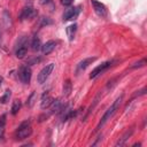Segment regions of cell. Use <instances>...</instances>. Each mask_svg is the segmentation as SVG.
<instances>
[{"label":"cell","mask_w":147,"mask_h":147,"mask_svg":"<svg viewBox=\"0 0 147 147\" xmlns=\"http://www.w3.org/2000/svg\"><path fill=\"white\" fill-rule=\"evenodd\" d=\"M34 98H36V93L33 92V93H31V95L29 96V99H28V101H26V106H29V107H31L32 105H33V100H34Z\"/></svg>","instance_id":"cell-22"},{"label":"cell","mask_w":147,"mask_h":147,"mask_svg":"<svg viewBox=\"0 0 147 147\" xmlns=\"http://www.w3.org/2000/svg\"><path fill=\"white\" fill-rule=\"evenodd\" d=\"M133 133V129H130V130H127L121 138H119V140L116 142V146H123L124 144H125V141L131 137V134Z\"/></svg>","instance_id":"cell-13"},{"label":"cell","mask_w":147,"mask_h":147,"mask_svg":"<svg viewBox=\"0 0 147 147\" xmlns=\"http://www.w3.org/2000/svg\"><path fill=\"white\" fill-rule=\"evenodd\" d=\"M53 101H54V99L49 95V93H48V92H46V93H44V94H42V96H41L40 107H41L42 109H45V108H49V106L53 103Z\"/></svg>","instance_id":"cell-12"},{"label":"cell","mask_w":147,"mask_h":147,"mask_svg":"<svg viewBox=\"0 0 147 147\" xmlns=\"http://www.w3.org/2000/svg\"><path fill=\"white\" fill-rule=\"evenodd\" d=\"M145 64H146V60H145V59H142L141 61L133 63V65H131V68H139V67H144Z\"/></svg>","instance_id":"cell-23"},{"label":"cell","mask_w":147,"mask_h":147,"mask_svg":"<svg viewBox=\"0 0 147 147\" xmlns=\"http://www.w3.org/2000/svg\"><path fill=\"white\" fill-rule=\"evenodd\" d=\"M36 15H37V13H36V10H34L33 7H31V6H25V7L21 10V13H20V15H18V20H20V21L30 20V18H33Z\"/></svg>","instance_id":"cell-8"},{"label":"cell","mask_w":147,"mask_h":147,"mask_svg":"<svg viewBox=\"0 0 147 147\" xmlns=\"http://www.w3.org/2000/svg\"><path fill=\"white\" fill-rule=\"evenodd\" d=\"M79 13H80V6L68 8L63 14V21H72L75 18H77Z\"/></svg>","instance_id":"cell-9"},{"label":"cell","mask_w":147,"mask_h":147,"mask_svg":"<svg viewBox=\"0 0 147 147\" xmlns=\"http://www.w3.org/2000/svg\"><path fill=\"white\" fill-rule=\"evenodd\" d=\"M56 47V42L54 40H48L46 41L44 45H41V51H42V54L45 55H48L49 53H52Z\"/></svg>","instance_id":"cell-11"},{"label":"cell","mask_w":147,"mask_h":147,"mask_svg":"<svg viewBox=\"0 0 147 147\" xmlns=\"http://www.w3.org/2000/svg\"><path fill=\"white\" fill-rule=\"evenodd\" d=\"M100 95H101V94L99 93V94H98V95L95 96V99L93 100V105H91V107H90V109L87 110V113H86V115L84 116V118H83V121H85V119L87 118V116H88V115H90V114H91V113L93 111V109H94V107H95V106L98 105V102H99V99H100Z\"/></svg>","instance_id":"cell-17"},{"label":"cell","mask_w":147,"mask_h":147,"mask_svg":"<svg viewBox=\"0 0 147 147\" xmlns=\"http://www.w3.org/2000/svg\"><path fill=\"white\" fill-rule=\"evenodd\" d=\"M26 52H28V40H26L25 37H23V38L20 39V41L17 44V47H16V51H15V55L18 59H22V57H24Z\"/></svg>","instance_id":"cell-5"},{"label":"cell","mask_w":147,"mask_h":147,"mask_svg":"<svg viewBox=\"0 0 147 147\" xmlns=\"http://www.w3.org/2000/svg\"><path fill=\"white\" fill-rule=\"evenodd\" d=\"M3 22H5L6 28H8L9 25H11V17H10V14L7 10L3 11Z\"/></svg>","instance_id":"cell-19"},{"label":"cell","mask_w":147,"mask_h":147,"mask_svg":"<svg viewBox=\"0 0 147 147\" xmlns=\"http://www.w3.org/2000/svg\"><path fill=\"white\" fill-rule=\"evenodd\" d=\"M123 98H124V95L123 94H121L114 102H113V105L106 110V113L103 114V116L101 117V119H100V122H99V124L96 125V127H95V132L96 131H99L106 123H107V121L108 119H110V117H113L114 116V114L117 111V109L119 108V106H121V103H122V101H123Z\"/></svg>","instance_id":"cell-1"},{"label":"cell","mask_w":147,"mask_h":147,"mask_svg":"<svg viewBox=\"0 0 147 147\" xmlns=\"http://www.w3.org/2000/svg\"><path fill=\"white\" fill-rule=\"evenodd\" d=\"M0 85H1V78H0Z\"/></svg>","instance_id":"cell-28"},{"label":"cell","mask_w":147,"mask_h":147,"mask_svg":"<svg viewBox=\"0 0 147 147\" xmlns=\"http://www.w3.org/2000/svg\"><path fill=\"white\" fill-rule=\"evenodd\" d=\"M5 124H6V116L2 115L0 117V139L3 137V132H5Z\"/></svg>","instance_id":"cell-20"},{"label":"cell","mask_w":147,"mask_h":147,"mask_svg":"<svg viewBox=\"0 0 147 147\" xmlns=\"http://www.w3.org/2000/svg\"><path fill=\"white\" fill-rule=\"evenodd\" d=\"M20 109H21V101L20 100H14L13 101V106H11V114L16 115Z\"/></svg>","instance_id":"cell-18"},{"label":"cell","mask_w":147,"mask_h":147,"mask_svg":"<svg viewBox=\"0 0 147 147\" xmlns=\"http://www.w3.org/2000/svg\"><path fill=\"white\" fill-rule=\"evenodd\" d=\"M41 61V59L40 57H38V59H33V60H31L30 62H29V64H32V63H38V62H40Z\"/></svg>","instance_id":"cell-27"},{"label":"cell","mask_w":147,"mask_h":147,"mask_svg":"<svg viewBox=\"0 0 147 147\" xmlns=\"http://www.w3.org/2000/svg\"><path fill=\"white\" fill-rule=\"evenodd\" d=\"M71 90H72L71 82H70V79H67V80L64 82V84H63V95H64V96H68V95L70 94Z\"/></svg>","instance_id":"cell-15"},{"label":"cell","mask_w":147,"mask_h":147,"mask_svg":"<svg viewBox=\"0 0 147 147\" xmlns=\"http://www.w3.org/2000/svg\"><path fill=\"white\" fill-rule=\"evenodd\" d=\"M72 2H74V0H61V3L63 6H70V5H72Z\"/></svg>","instance_id":"cell-26"},{"label":"cell","mask_w":147,"mask_h":147,"mask_svg":"<svg viewBox=\"0 0 147 147\" xmlns=\"http://www.w3.org/2000/svg\"><path fill=\"white\" fill-rule=\"evenodd\" d=\"M31 69L29 65H22L18 70V77L23 84H29L31 80Z\"/></svg>","instance_id":"cell-6"},{"label":"cell","mask_w":147,"mask_h":147,"mask_svg":"<svg viewBox=\"0 0 147 147\" xmlns=\"http://www.w3.org/2000/svg\"><path fill=\"white\" fill-rule=\"evenodd\" d=\"M31 132H32L31 121L30 119L29 121H24L18 125V127H17V130L15 132V138L17 140H23V139L28 138L31 134Z\"/></svg>","instance_id":"cell-2"},{"label":"cell","mask_w":147,"mask_h":147,"mask_svg":"<svg viewBox=\"0 0 147 147\" xmlns=\"http://www.w3.org/2000/svg\"><path fill=\"white\" fill-rule=\"evenodd\" d=\"M41 21H42V22H41L40 26H42V25H47V24H51V23H52V21H49L47 17H42Z\"/></svg>","instance_id":"cell-24"},{"label":"cell","mask_w":147,"mask_h":147,"mask_svg":"<svg viewBox=\"0 0 147 147\" xmlns=\"http://www.w3.org/2000/svg\"><path fill=\"white\" fill-rule=\"evenodd\" d=\"M114 60H109V61H106V62H102L101 64H99L98 67H95L93 70H92V72H91V75H90V78L91 79H93V78H95V77H98L100 74H103L106 70H108L113 64H114Z\"/></svg>","instance_id":"cell-3"},{"label":"cell","mask_w":147,"mask_h":147,"mask_svg":"<svg viewBox=\"0 0 147 147\" xmlns=\"http://www.w3.org/2000/svg\"><path fill=\"white\" fill-rule=\"evenodd\" d=\"M9 98H10V90H7V91L5 92V94L0 98V101H1L2 103H6V102L9 100Z\"/></svg>","instance_id":"cell-21"},{"label":"cell","mask_w":147,"mask_h":147,"mask_svg":"<svg viewBox=\"0 0 147 147\" xmlns=\"http://www.w3.org/2000/svg\"><path fill=\"white\" fill-rule=\"evenodd\" d=\"M31 48L32 51H39L41 48V42H40V39L34 37L32 40H31Z\"/></svg>","instance_id":"cell-16"},{"label":"cell","mask_w":147,"mask_h":147,"mask_svg":"<svg viewBox=\"0 0 147 147\" xmlns=\"http://www.w3.org/2000/svg\"><path fill=\"white\" fill-rule=\"evenodd\" d=\"M146 93V87H144L142 90H140V91H137L136 93H134V95L133 96H140V95H144Z\"/></svg>","instance_id":"cell-25"},{"label":"cell","mask_w":147,"mask_h":147,"mask_svg":"<svg viewBox=\"0 0 147 147\" xmlns=\"http://www.w3.org/2000/svg\"><path fill=\"white\" fill-rule=\"evenodd\" d=\"M76 31H77V24H71L65 29V32H67V36H68L69 40H72L75 38Z\"/></svg>","instance_id":"cell-14"},{"label":"cell","mask_w":147,"mask_h":147,"mask_svg":"<svg viewBox=\"0 0 147 147\" xmlns=\"http://www.w3.org/2000/svg\"><path fill=\"white\" fill-rule=\"evenodd\" d=\"M96 60V57H87V59H84L83 61H80L78 64H77V68H76V74L78 75L80 71H84L90 64H92V62H94Z\"/></svg>","instance_id":"cell-10"},{"label":"cell","mask_w":147,"mask_h":147,"mask_svg":"<svg viewBox=\"0 0 147 147\" xmlns=\"http://www.w3.org/2000/svg\"><path fill=\"white\" fill-rule=\"evenodd\" d=\"M53 70H54V63L46 64V65L40 70V72L38 74V77H37L38 83H39V84H44V83L47 80V78L51 76V74H52Z\"/></svg>","instance_id":"cell-4"},{"label":"cell","mask_w":147,"mask_h":147,"mask_svg":"<svg viewBox=\"0 0 147 147\" xmlns=\"http://www.w3.org/2000/svg\"><path fill=\"white\" fill-rule=\"evenodd\" d=\"M91 3H92L93 9H94V11H95V14L98 16H100V17H107L108 10H107V7L102 2H100L98 0H91Z\"/></svg>","instance_id":"cell-7"}]
</instances>
